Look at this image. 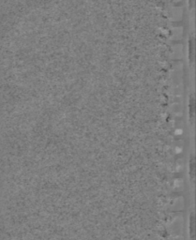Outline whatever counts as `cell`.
I'll return each mask as SVG.
<instances>
[{
    "instance_id": "obj_1",
    "label": "cell",
    "mask_w": 196,
    "mask_h": 240,
    "mask_svg": "<svg viewBox=\"0 0 196 240\" xmlns=\"http://www.w3.org/2000/svg\"><path fill=\"white\" fill-rule=\"evenodd\" d=\"M188 110H189V120L191 125H194L195 121V98L193 93L190 94L189 97V104H188Z\"/></svg>"
},
{
    "instance_id": "obj_2",
    "label": "cell",
    "mask_w": 196,
    "mask_h": 240,
    "mask_svg": "<svg viewBox=\"0 0 196 240\" xmlns=\"http://www.w3.org/2000/svg\"><path fill=\"white\" fill-rule=\"evenodd\" d=\"M188 52H189V60L191 65L194 64V55H195V40L194 34L191 33L189 37L188 41Z\"/></svg>"
},
{
    "instance_id": "obj_3",
    "label": "cell",
    "mask_w": 196,
    "mask_h": 240,
    "mask_svg": "<svg viewBox=\"0 0 196 240\" xmlns=\"http://www.w3.org/2000/svg\"><path fill=\"white\" fill-rule=\"evenodd\" d=\"M189 176L191 183H194L195 181V158L193 155L191 156L190 162H189Z\"/></svg>"
},
{
    "instance_id": "obj_4",
    "label": "cell",
    "mask_w": 196,
    "mask_h": 240,
    "mask_svg": "<svg viewBox=\"0 0 196 240\" xmlns=\"http://www.w3.org/2000/svg\"><path fill=\"white\" fill-rule=\"evenodd\" d=\"M189 234H190V237L191 240H195V216H194V212L191 213L190 216V222H189Z\"/></svg>"
},
{
    "instance_id": "obj_5",
    "label": "cell",
    "mask_w": 196,
    "mask_h": 240,
    "mask_svg": "<svg viewBox=\"0 0 196 240\" xmlns=\"http://www.w3.org/2000/svg\"><path fill=\"white\" fill-rule=\"evenodd\" d=\"M194 2H195V0H189V6L191 8H194Z\"/></svg>"
}]
</instances>
